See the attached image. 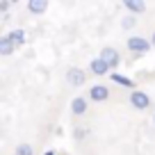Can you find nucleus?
<instances>
[{"instance_id": "f257e3e1", "label": "nucleus", "mask_w": 155, "mask_h": 155, "mask_svg": "<svg viewBox=\"0 0 155 155\" xmlns=\"http://www.w3.org/2000/svg\"><path fill=\"white\" fill-rule=\"evenodd\" d=\"M150 48H153V44H150V39H146V37H130L128 39V50H130V53L144 55V53H148Z\"/></svg>"}, {"instance_id": "f03ea898", "label": "nucleus", "mask_w": 155, "mask_h": 155, "mask_svg": "<svg viewBox=\"0 0 155 155\" xmlns=\"http://www.w3.org/2000/svg\"><path fill=\"white\" fill-rule=\"evenodd\" d=\"M98 57H101L103 62L112 68V71L121 64V55H119V50H116V48H112V46H105V48L101 50V55H98Z\"/></svg>"}, {"instance_id": "7ed1b4c3", "label": "nucleus", "mask_w": 155, "mask_h": 155, "mask_svg": "<svg viewBox=\"0 0 155 155\" xmlns=\"http://www.w3.org/2000/svg\"><path fill=\"white\" fill-rule=\"evenodd\" d=\"M130 105L135 110H146L150 105V96L141 89H135V91H130Z\"/></svg>"}, {"instance_id": "20e7f679", "label": "nucleus", "mask_w": 155, "mask_h": 155, "mask_svg": "<svg viewBox=\"0 0 155 155\" xmlns=\"http://www.w3.org/2000/svg\"><path fill=\"white\" fill-rule=\"evenodd\" d=\"M66 82L71 84V87H82V84L87 82V73H84L82 68L73 66V68L66 71Z\"/></svg>"}, {"instance_id": "39448f33", "label": "nucleus", "mask_w": 155, "mask_h": 155, "mask_svg": "<svg viewBox=\"0 0 155 155\" xmlns=\"http://www.w3.org/2000/svg\"><path fill=\"white\" fill-rule=\"evenodd\" d=\"M89 98H91L94 103H103L110 98V87H105V84H94L91 89H89Z\"/></svg>"}, {"instance_id": "423d86ee", "label": "nucleus", "mask_w": 155, "mask_h": 155, "mask_svg": "<svg viewBox=\"0 0 155 155\" xmlns=\"http://www.w3.org/2000/svg\"><path fill=\"white\" fill-rule=\"evenodd\" d=\"M87 110H89V101H87V98L78 96V98H73V101H71V114H73V116L87 114Z\"/></svg>"}, {"instance_id": "0eeeda50", "label": "nucleus", "mask_w": 155, "mask_h": 155, "mask_svg": "<svg viewBox=\"0 0 155 155\" xmlns=\"http://www.w3.org/2000/svg\"><path fill=\"white\" fill-rule=\"evenodd\" d=\"M89 71H91L94 75H107V73H110L112 68L107 66V64L103 62L101 57H96V59H91V62H89Z\"/></svg>"}, {"instance_id": "6e6552de", "label": "nucleus", "mask_w": 155, "mask_h": 155, "mask_svg": "<svg viewBox=\"0 0 155 155\" xmlns=\"http://www.w3.org/2000/svg\"><path fill=\"white\" fill-rule=\"evenodd\" d=\"M110 78H112V82L121 84V87H126V89H132V91H135V89H137L135 80H132V78H128V75H121V73H112Z\"/></svg>"}, {"instance_id": "1a4fd4ad", "label": "nucleus", "mask_w": 155, "mask_h": 155, "mask_svg": "<svg viewBox=\"0 0 155 155\" xmlns=\"http://www.w3.org/2000/svg\"><path fill=\"white\" fill-rule=\"evenodd\" d=\"M48 9V2H46V0H30L28 2V12L30 14H44V12Z\"/></svg>"}, {"instance_id": "9d476101", "label": "nucleus", "mask_w": 155, "mask_h": 155, "mask_svg": "<svg viewBox=\"0 0 155 155\" xmlns=\"http://www.w3.org/2000/svg\"><path fill=\"white\" fill-rule=\"evenodd\" d=\"M123 7L128 12H132V14H144L146 12V2H141V0H126Z\"/></svg>"}, {"instance_id": "9b49d317", "label": "nucleus", "mask_w": 155, "mask_h": 155, "mask_svg": "<svg viewBox=\"0 0 155 155\" xmlns=\"http://www.w3.org/2000/svg\"><path fill=\"white\" fill-rule=\"evenodd\" d=\"M7 37H9V41L16 46V48H21V46L25 44V32H23L21 28H18V30H12V32L7 34Z\"/></svg>"}, {"instance_id": "f8f14e48", "label": "nucleus", "mask_w": 155, "mask_h": 155, "mask_svg": "<svg viewBox=\"0 0 155 155\" xmlns=\"http://www.w3.org/2000/svg\"><path fill=\"white\" fill-rule=\"evenodd\" d=\"M14 50H16V46L9 41L7 34H5V37H0V55H12Z\"/></svg>"}, {"instance_id": "ddd939ff", "label": "nucleus", "mask_w": 155, "mask_h": 155, "mask_svg": "<svg viewBox=\"0 0 155 155\" xmlns=\"http://www.w3.org/2000/svg\"><path fill=\"white\" fill-rule=\"evenodd\" d=\"M16 155H34V150L30 144H18L16 146Z\"/></svg>"}, {"instance_id": "4468645a", "label": "nucleus", "mask_w": 155, "mask_h": 155, "mask_svg": "<svg viewBox=\"0 0 155 155\" xmlns=\"http://www.w3.org/2000/svg\"><path fill=\"white\" fill-rule=\"evenodd\" d=\"M135 23H137L135 16H126V18L121 21V28H123V30H132V28H135Z\"/></svg>"}, {"instance_id": "2eb2a0df", "label": "nucleus", "mask_w": 155, "mask_h": 155, "mask_svg": "<svg viewBox=\"0 0 155 155\" xmlns=\"http://www.w3.org/2000/svg\"><path fill=\"white\" fill-rule=\"evenodd\" d=\"M9 9V2H0V12H7Z\"/></svg>"}, {"instance_id": "dca6fc26", "label": "nucleus", "mask_w": 155, "mask_h": 155, "mask_svg": "<svg viewBox=\"0 0 155 155\" xmlns=\"http://www.w3.org/2000/svg\"><path fill=\"white\" fill-rule=\"evenodd\" d=\"M44 155H55V150H46V153Z\"/></svg>"}, {"instance_id": "f3484780", "label": "nucleus", "mask_w": 155, "mask_h": 155, "mask_svg": "<svg viewBox=\"0 0 155 155\" xmlns=\"http://www.w3.org/2000/svg\"><path fill=\"white\" fill-rule=\"evenodd\" d=\"M150 44H153V46H155V32H153V37H150Z\"/></svg>"}, {"instance_id": "a211bd4d", "label": "nucleus", "mask_w": 155, "mask_h": 155, "mask_svg": "<svg viewBox=\"0 0 155 155\" xmlns=\"http://www.w3.org/2000/svg\"><path fill=\"white\" fill-rule=\"evenodd\" d=\"M153 123H155V116H153Z\"/></svg>"}]
</instances>
